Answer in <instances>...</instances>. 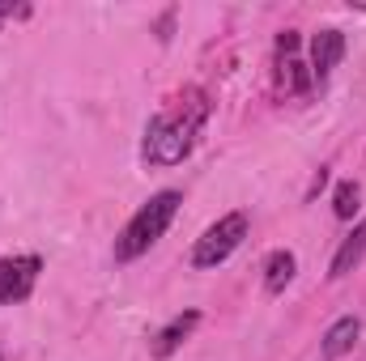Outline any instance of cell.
I'll return each mask as SVG.
<instances>
[{"instance_id":"obj_1","label":"cell","mask_w":366,"mask_h":361,"mask_svg":"<svg viewBox=\"0 0 366 361\" xmlns=\"http://www.w3.org/2000/svg\"><path fill=\"white\" fill-rule=\"evenodd\" d=\"M179 204H183L179 191H158V195L124 225V234H119V243H115V260H137V255H145V251L167 234V225L175 221Z\"/></svg>"},{"instance_id":"obj_6","label":"cell","mask_w":366,"mask_h":361,"mask_svg":"<svg viewBox=\"0 0 366 361\" xmlns=\"http://www.w3.org/2000/svg\"><path fill=\"white\" fill-rule=\"evenodd\" d=\"M358 332H362V323H358L354 315L337 319V323L324 332V353H328V357H345V353L358 345Z\"/></svg>"},{"instance_id":"obj_2","label":"cell","mask_w":366,"mask_h":361,"mask_svg":"<svg viewBox=\"0 0 366 361\" xmlns=\"http://www.w3.org/2000/svg\"><path fill=\"white\" fill-rule=\"evenodd\" d=\"M200 115H204V111H196L192 119H167V115L149 119L145 158L158 162V166H179L183 158L192 153V136H196V128H200Z\"/></svg>"},{"instance_id":"obj_10","label":"cell","mask_w":366,"mask_h":361,"mask_svg":"<svg viewBox=\"0 0 366 361\" xmlns=\"http://www.w3.org/2000/svg\"><path fill=\"white\" fill-rule=\"evenodd\" d=\"M358 195H362V191H358V183H337V195H332V213H337V217H341V221H350V217H354V213H358Z\"/></svg>"},{"instance_id":"obj_7","label":"cell","mask_w":366,"mask_h":361,"mask_svg":"<svg viewBox=\"0 0 366 361\" xmlns=\"http://www.w3.org/2000/svg\"><path fill=\"white\" fill-rule=\"evenodd\" d=\"M196 323H200V315H196V310H187V315H179V319H171V323L158 332V340H154V357H171L183 340H187V332H192Z\"/></svg>"},{"instance_id":"obj_8","label":"cell","mask_w":366,"mask_h":361,"mask_svg":"<svg viewBox=\"0 0 366 361\" xmlns=\"http://www.w3.org/2000/svg\"><path fill=\"white\" fill-rule=\"evenodd\" d=\"M362 255H366V221L358 225V230H354V234H350V238H345V243H341V251L332 255V272H328V276L337 280V276L354 272V268H358V260H362Z\"/></svg>"},{"instance_id":"obj_9","label":"cell","mask_w":366,"mask_h":361,"mask_svg":"<svg viewBox=\"0 0 366 361\" xmlns=\"http://www.w3.org/2000/svg\"><path fill=\"white\" fill-rule=\"evenodd\" d=\"M290 280H294V255L290 251H273L269 264H264V289L269 293H281Z\"/></svg>"},{"instance_id":"obj_3","label":"cell","mask_w":366,"mask_h":361,"mask_svg":"<svg viewBox=\"0 0 366 361\" xmlns=\"http://www.w3.org/2000/svg\"><path fill=\"white\" fill-rule=\"evenodd\" d=\"M247 238V213H226L217 225L204 230V238L196 243L192 251V264L196 268H217L222 260H230V251Z\"/></svg>"},{"instance_id":"obj_12","label":"cell","mask_w":366,"mask_h":361,"mask_svg":"<svg viewBox=\"0 0 366 361\" xmlns=\"http://www.w3.org/2000/svg\"><path fill=\"white\" fill-rule=\"evenodd\" d=\"M277 47H281L285 56H294V51H298V34H294V30H285V34L277 39Z\"/></svg>"},{"instance_id":"obj_4","label":"cell","mask_w":366,"mask_h":361,"mask_svg":"<svg viewBox=\"0 0 366 361\" xmlns=\"http://www.w3.org/2000/svg\"><path fill=\"white\" fill-rule=\"evenodd\" d=\"M39 255H17V260H0V306H13L21 298H30L34 280H39Z\"/></svg>"},{"instance_id":"obj_11","label":"cell","mask_w":366,"mask_h":361,"mask_svg":"<svg viewBox=\"0 0 366 361\" xmlns=\"http://www.w3.org/2000/svg\"><path fill=\"white\" fill-rule=\"evenodd\" d=\"M281 81H285V90H294V93H302L307 86H311V73L294 60V56H285V64H281Z\"/></svg>"},{"instance_id":"obj_5","label":"cell","mask_w":366,"mask_h":361,"mask_svg":"<svg viewBox=\"0 0 366 361\" xmlns=\"http://www.w3.org/2000/svg\"><path fill=\"white\" fill-rule=\"evenodd\" d=\"M341 56H345V34L341 30H320L315 39H311V77H328L337 64H341Z\"/></svg>"}]
</instances>
